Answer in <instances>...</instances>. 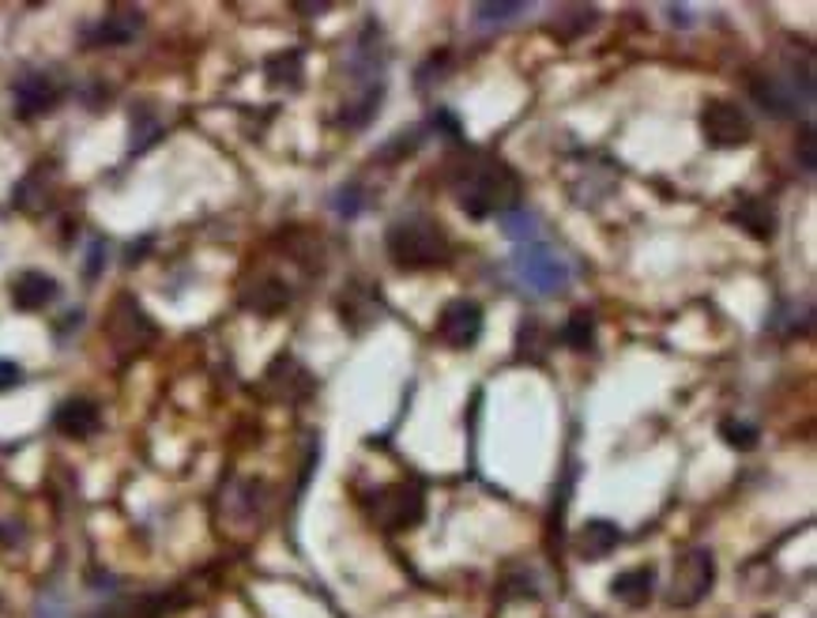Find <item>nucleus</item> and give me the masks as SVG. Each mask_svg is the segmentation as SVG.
I'll return each instance as SVG.
<instances>
[{
	"label": "nucleus",
	"instance_id": "nucleus-1",
	"mask_svg": "<svg viewBox=\"0 0 817 618\" xmlns=\"http://www.w3.org/2000/svg\"><path fill=\"white\" fill-rule=\"evenodd\" d=\"M456 200L464 215L471 219H490L509 208H521V177L509 171L501 159L490 155H471L464 166L453 174Z\"/></svg>",
	"mask_w": 817,
	"mask_h": 618
},
{
	"label": "nucleus",
	"instance_id": "nucleus-2",
	"mask_svg": "<svg viewBox=\"0 0 817 618\" xmlns=\"http://www.w3.org/2000/svg\"><path fill=\"white\" fill-rule=\"evenodd\" d=\"M385 249L393 257L396 268L404 272H425V268H441L448 260V234L441 231V223L425 215H407L396 219L385 234Z\"/></svg>",
	"mask_w": 817,
	"mask_h": 618
},
{
	"label": "nucleus",
	"instance_id": "nucleus-3",
	"mask_svg": "<svg viewBox=\"0 0 817 618\" xmlns=\"http://www.w3.org/2000/svg\"><path fill=\"white\" fill-rule=\"evenodd\" d=\"M513 272L527 291H535V294H558L569 287V265L555 249H547V245H539V242H527L516 249Z\"/></svg>",
	"mask_w": 817,
	"mask_h": 618
},
{
	"label": "nucleus",
	"instance_id": "nucleus-4",
	"mask_svg": "<svg viewBox=\"0 0 817 618\" xmlns=\"http://www.w3.org/2000/svg\"><path fill=\"white\" fill-rule=\"evenodd\" d=\"M716 584V558L709 547H689L675 565V581H670V607H697L709 588Z\"/></svg>",
	"mask_w": 817,
	"mask_h": 618
},
{
	"label": "nucleus",
	"instance_id": "nucleus-5",
	"mask_svg": "<svg viewBox=\"0 0 817 618\" xmlns=\"http://www.w3.org/2000/svg\"><path fill=\"white\" fill-rule=\"evenodd\" d=\"M750 95L761 109H769L772 117H791L798 114V103L810 106L814 103V83L810 72L798 80V72L791 75H757L750 83Z\"/></svg>",
	"mask_w": 817,
	"mask_h": 618
},
{
	"label": "nucleus",
	"instance_id": "nucleus-6",
	"mask_svg": "<svg viewBox=\"0 0 817 618\" xmlns=\"http://www.w3.org/2000/svg\"><path fill=\"white\" fill-rule=\"evenodd\" d=\"M106 336L121 354H140L143 347L155 340V320L143 313V306L132 299V294H121V299L109 306Z\"/></svg>",
	"mask_w": 817,
	"mask_h": 618
},
{
	"label": "nucleus",
	"instance_id": "nucleus-7",
	"mask_svg": "<svg viewBox=\"0 0 817 618\" xmlns=\"http://www.w3.org/2000/svg\"><path fill=\"white\" fill-rule=\"evenodd\" d=\"M370 513L373 521L385 532H407L422 521L425 502L419 487H407V482H393V487H381L377 494L370 498Z\"/></svg>",
	"mask_w": 817,
	"mask_h": 618
},
{
	"label": "nucleus",
	"instance_id": "nucleus-8",
	"mask_svg": "<svg viewBox=\"0 0 817 618\" xmlns=\"http://www.w3.org/2000/svg\"><path fill=\"white\" fill-rule=\"evenodd\" d=\"M701 132L712 148H743L754 137V121L746 117L743 106L727 103V98H712L701 109Z\"/></svg>",
	"mask_w": 817,
	"mask_h": 618
},
{
	"label": "nucleus",
	"instance_id": "nucleus-9",
	"mask_svg": "<svg viewBox=\"0 0 817 618\" xmlns=\"http://www.w3.org/2000/svg\"><path fill=\"white\" fill-rule=\"evenodd\" d=\"M437 336H441V343L456 347V351L475 347L482 336V306L471 299L445 302V310H441V317H437Z\"/></svg>",
	"mask_w": 817,
	"mask_h": 618
},
{
	"label": "nucleus",
	"instance_id": "nucleus-10",
	"mask_svg": "<svg viewBox=\"0 0 817 618\" xmlns=\"http://www.w3.org/2000/svg\"><path fill=\"white\" fill-rule=\"evenodd\" d=\"M61 95H65L61 83L46 72H27L12 83V103H15V114L20 117L49 114V109H57V103H61Z\"/></svg>",
	"mask_w": 817,
	"mask_h": 618
},
{
	"label": "nucleus",
	"instance_id": "nucleus-11",
	"mask_svg": "<svg viewBox=\"0 0 817 618\" xmlns=\"http://www.w3.org/2000/svg\"><path fill=\"white\" fill-rule=\"evenodd\" d=\"M140 31H143V12H136V8H114L98 23H87L80 42L83 46H129Z\"/></svg>",
	"mask_w": 817,
	"mask_h": 618
},
{
	"label": "nucleus",
	"instance_id": "nucleus-12",
	"mask_svg": "<svg viewBox=\"0 0 817 618\" xmlns=\"http://www.w3.org/2000/svg\"><path fill=\"white\" fill-rule=\"evenodd\" d=\"M54 427L61 430L65 438L83 442V438H91L102 427V411H98L95 400H87V396H72V400H65L61 408H57Z\"/></svg>",
	"mask_w": 817,
	"mask_h": 618
},
{
	"label": "nucleus",
	"instance_id": "nucleus-13",
	"mask_svg": "<svg viewBox=\"0 0 817 618\" xmlns=\"http://www.w3.org/2000/svg\"><path fill=\"white\" fill-rule=\"evenodd\" d=\"M264 381H268L271 393H276L279 400H302V396L313 393V377L305 374L302 362H297L294 354H279V359L268 366Z\"/></svg>",
	"mask_w": 817,
	"mask_h": 618
},
{
	"label": "nucleus",
	"instance_id": "nucleus-14",
	"mask_svg": "<svg viewBox=\"0 0 817 618\" xmlns=\"http://www.w3.org/2000/svg\"><path fill=\"white\" fill-rule=\"evenodd\" d=\"M57 294H61V287H57L54 276L23 272V276H15V283H12V306L23 313H38V310H46Z\"/></svg>",
	"mask_w": 817,
	"mask_h": 618
},
{
	"label": "nucleus",
	"instance_id": "nucleus-15",
	"mask_svg": "<svg viewBox=\"0 0 817 618\" xmlns=\"http://www.w3.org/2000/svg\"><path fill=\"white\" fill-rule=\"evenodd\" d=\"M291 287L283 283V279H276V276H264V279H257V283L249 287V291L242 294V306L245 310H253V313H260V317H279L287 306H291Z\"/></svg>",
	"mask_w": 817,
	"mask_h": 618
},
{
	"label": "nucleus",
	"instance_id": "nucleus-16",
	"mask_svg": "<svg viewBox=\"0 0 817 618\" xmlns=\"http://www.w3.org/2000/svg\"><path fill=\"white\" fill-rule=\"evenodd\" d=\"M621 544V528L615 521H584L581 536H576V550L588 562H599V558H610Z\"/></svg>",
	"mask_w": 817,
	"mask_h": 618
},
{
	"label": "nucleus",
	"instance_id": "nucleus-17",
	"mask_svg": "<svg viewBox=\"0 0 817 618\" xmlns=\"http://www.w3.org/2000/svg\"><path fill=\"white\" fill-rule=\"evenodd\" d=\"M731 223H738L757 242H769L777 234V211L765 200H738V208L731 211Z\"/></svg>",
	"mask_w": 817,
	"mask_h": 618
},
{
	"label": "nucleus",
	"instance_id": "nucleus-18",
	"mask_svg": "<svg viewBox=\"0 0 817 618\" xmlns=\"http://www.w3.org/2000/svg\"><path fill=\"white\" fill-rule=\"evenodd\" d=\"M652 588H655V570H652V565H637V570H626V573H618V578L610 581V596L621 599V604H629V607L649 604Z\"/></svg>",
	"mask_w": 817,
	"mask_h": 618
},
{
	"label": "nucleus",
	"instance_id": "nucleus-19",
	"mask_svg": "<svg viewBox=\"0 0 817 618\" xmlns=\"http://www.w3.org/2000/svg\"><path fill=\"white\" fill-rule=\"evenodd\" d=\"M381 98H385V83H381V80H365L359 95H354L351 103L343 106V117H339V125H343V129H365V125L373 121V114H377Z\"/></svg>",
	"mask_w": 817,
	"mask_h": 618
},
{
	"label": "nucleus",
	"instance_id": "nucleus-20",
	"mask_svg": "<svg viewBox=\"0 0 817 618\" xmlns=\"http://www.w3.org/2000/svg\"><path fill=\"white\" fill-rule=\"evenodd\" d=\"M595 23H599V8H592V4H569V8H558V15H555V38H561V42H576L581 35H588Z\"/></svg>",
	"mask_w": 817,
	"mask_h": 618
},
{
	"label": "nucleus",
	"instance_id": "nucleus-21",
	"mask_svg": "<svg viewBox=\"0 0 817 618\" xmlns=\"http://www.w3.org/2000/svg\"><path fill=\"white\" fill-rule=\"evenodd\" d=\"M302 49H283V54L268 57V65H264V75H268L271 88H297L302 83Z\"/></svg>",
	"mask_w": 817,
	"mask_h": 618
},
{
	"label": "nucleus",
	"instance_id": "nucleus-22",
	"mask_svg": "<svg viewBox=\"0 0 817 618\" xmlns=\"http://www.w3.org/2000/svg\"><path fill=\"white\" fill-rule=\"evenodd\" d=\"M49 200H54V182H49L46 171H31L15 189V205L23 211H42L49 208Z\"/></svg>",
	"mask_w": 817,
	"mask_h": 618
},
{
	"label": "nucleus",
	"instance_id": "nucleus-23",
	"mask_svg": "<svg viewBox=\"0 0 817 618\" xmlns=\"http://www.w3.org/2000/svg\"><path fill=\"white\" fill-rule=\"evenodd\" d=\"M561 343L569 347V351H592L595 347V317L588 310H576L573 317L561 325Z\"/></svg>",
	"mask_w": 817,
	"mask_h": 618
},
{
	"label": "nucleus",
	"instance_id": "nucleus-24",
	"mask_svg": "<svg viewBox=\"0 0 817 618\" xmlns=\"http://www.w3.org/2000/svg\"><path fill=\"white\" fill-rule=\"evenodd\" d=\"M498 223H501V231H505V238H513V242H532L535 231H539V215H535V211H527V208L501 211Z\"/></svg>",
	"mask_w": 817,
	"mask_h": 618
},
{
	"label": "nucleus",
	"instance_id": "nucleus-25",
	"mask_svg": "<svg viewBox=\"0 0 817 618\" xmlns=\"http://www.w3.org/2000/svg\"><path fill=\"white\" fill-rule=\"evenodd\" d=\"M159 137H163V121L151 109H132V155L148 151Z\"/></svg>",
	"mask_w": 817,
	"mask_h": 618
},
{
	"label": "nucleus",
	"instance_id": "nucleus-26",
	"mask_svg": "<svg viewBox=\"0 0 817 618\" xmlns=\"http://www.w3.org/2000/svg\"><path fill=\"white\" fill-rule=\"evenodd\" d=\"M720 438L727 442L731 448H743V453H750V448L761 442V434H757L754 422L746 419H723L720 422Z\"/></svg>",
	"mask_w": 817,
	"mask_h": 618
},
{
	"label": "nucleus",
	"instance_id": "nucleus-27",
	"mask_svg": "<svg viewBox=\"0 0 817 618\" xmlns=\"http://www.w3.org/2000/svg\"><path fill=\"white\" fill-rule=\"evenodd\" d=\"M422 137H425V129H407V132H396L393 140L385 143V148L377 151V159L381 163H399L404 155H415V151L422 148Z\"/></svg>",
	"mask_w": 817,
	"mask_h": 618
},
{
	"label": "nucleus",
	"instance_id": "nucleus-28",
	"mask_svg": "<svg viewBox=\"0 0 817 618\" xmlns=\"http://www.w3.org/2000/svg\"><path fill=\"white\" fill-rule=\"evenodd\" d=\"M521 15H527V4H509V0L475 8V23H482V27H505L509 20H521Z\"/></svg>",
	"mask_w": 817,
	"mask_h": 618
},
{
	"label": "nucleus",
	"instance_id": "nucleus-29",
	"mask_svg": "<svg viewBox=\"0 0 817 618\" xmlns=\"http://www.w3.org/2000/svg\"><path fill=\"white\" fill-rule=\"evenodd\" d=\"M542 340H547V333H542V325L535 317H524L521 328H516V354L521 359H542Z\"/></svg>",
	"mask_w": 817,
	"mask_h": 618
},
{
	"label": "nucleus",
	"instance_id": "nucleus-30",
	"mask_svg": "<svg viewBox=\"0 0 817 618\" xmlns=\"http://www.w3.org/2000/svg\"><path fill=\"white\" fill-rule=\"evenodd\" d=\"M331 208H336V215H343V219H359L365 211V193L359 189V185H343V189L331 197Z\"/></svg>",
	"mask_w": 817,
	"mask_h": 618
},
{
	"label": "nucleus",
	"instance_id": "nucleus-31",
	"mask_svg": "<svg viewBox=\"0 0 817 618\" xmlns=\"http://www.w3.org/2000/svg\"><path fill=\"white\" fill-rule=\"evenodd\" d=\"M102 260H106V242L95 238L91 242V253H87V268H83V279H87V283L102 276Z\"/></svg>",
	"mask_w": 817,
	"mask_h": 618
},
{
	"label": "nucleus",
	"instance_id": "nucleus-32",
	"mask_svg": "<svg viewBox=\"0 0 817 618\" xmlns=\"http://www.w3.org/2000/svg\"><path fill=\"white\" fill-rule=\"evenodd\" d=\"M20 381H23V370L15 366V362L0 359V393H12V388H20Z\"/></svg>",
	"mask_w": 817,
	"mask_h": 618
},
{
	"label": "nucleus",
	"instance_id": "nucleus-33",
	"mask_svg": "<svg viewBox=\"0 0 817 618\" xmlns=\"http://www.w3.org/2000/svg\"><path fill=\"white\" fill-rule=\"evenodd\" d=\"M430 129L433 132H448V137H459V125H456V117L448 114V109H437V114L430 117Z\"/></svg>",
	"mask_w": 817,
	"mask_h": 618
},
{
	"label": "nucleus",
	"instance_id": "nucleus-34",
	"mask_svg": "<svg viewBox=\"0 0 817 618\" xmlns=\"http://www.w3.org/2000/svg\"><path fill=\"white\" fill-rule=\"evenodd\" d=\"M798 159H803V171L814 174V129L806 125L803 129V143H798Z\"/></svg>",
	"mask_w": 817,
	"mask_h": 618
},
{
	"label": "nucleus",
	"instance_id": "nucleus-35",
	"mask_svg": "<svg viewBox=\"0 0 817 618\" xmlns=\"http://www.w3.org/2000/svg\"><path fill=\"white\" fill-rule=\"evenodd\" d=\"M34 618H65V611H61V604H57V599H42V604H38V615H34Z\"/></svg>",
	"mask_w": 817,
	"mask_h": 618
}]
</instances>
